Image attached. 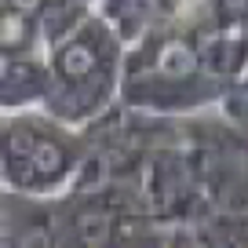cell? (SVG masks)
I'll return each mask as SVG.
<instances>
[{"label": "cell", "instance_id": "obj_10", "mask_svg": "<svg viewBox=\"0 0 248 248\" xmlns=\"http://www.w3.org/2000/svg\"><path fill=\"white\" fill-rule=\"evenodd\" d=\"M219 109H223L226 121H233L237 128H245V132H248V70L233 80V88L226 92V99L219 102Z\"/></svg>", "mask_w": 248, "mask_h": 248}, {"label": "cell", "instance_id": "obj_2", "mask_svg": "<svg viewBox=\"0 0 248 248\" xmlns=\"http://www.w3.org/2000/svg\"><path fill=\"white\" fill-rule=\"evenodd\" d=\"M124 59H128L124 37L102 11H95L70 37L47 47L51 92L44 109L73 128H88L92 121L106 117L113 106H121Z\"/></svg>", "mask_w": 248, "mask_h": 248}, {"label": "cell", "instance_id": "obj_3", "mask_svg": "<svg viewBox=\"0 0 248 248\" xmlns=\"http://www.w3.org/2000/svg\"><path fill=\"white\" fill-rule=\"evenodd\" d=\"M88 154V132L51 117L44 106L0 113V190L59 197L73 186Z\"/></svg>", "mask_w": 248, "mask_h": 248}, {"label": "cell", "instance_id": "obj_9", "mask_svg": "<svg viewBox=\"0 0 248 248\" xmlns=\"http://www.w3.org/2000/svg\"><path fill=\"white\" fill-rule=\"evenodd\" d=\"M26 51H47L37 15L0 8V55H26Z\"/></svg>", "mask_w": 248, "mask_h": 248}, {"label": "cell", "instance_id": "obj_8", "mask_svg": "<svg viewBox=\"0 0 248 248\" xmlns=\"http://www.w3.org/2000/svg\"><path fill=\"white\" fill-rule=\"evenodd\" d=\"M95 4L92 0H44L37 22H40V33H44V44H59L62 37H70L77 26H84L88 18L95 15Z\"/></svg>", "mask_w": 248, "mask_h": 248}, {"label": "cell", "instance_id": "obj_5", "mask_svg": "<svg viewBox=\"0 0 248 248\" xmlns=\"http://www.w3.org/2000/svg\"><path fill=\"white\" fill-rule=\"evenodd\" d=\"M0 245L51 248L55 245V197L0 190Z\"/></svg>", "mask_w": 248, "mask_h": 248}, {"label": "cell", "instance_id": "obj_11", "mask_svg": "<svg viewBox=\"0 0 248 248\" xmlns=\"http://www.w3.org/2000/svg\"><path fill=\"white\" fill-rule=\"evenodd\" d=\"M92 4H95V8H99V4H102V0H92Z\"/></svg>", "mask_w": 248, "mask_h": 248}, {"label": "cell", "instance_id": "obj_6", "mask_svg": "<svg viewBox=\"0 0 248 248\" xmlns=\"http://www.w3.org/2000/svg\"><path fill=\"white\" fill-rule=\"evenodd\" d=\"M51 92V62L47 51L0 55V113L37 109Z\"/></svg>", "mask_w": 248, "mask_h": 248}, {"label": "cell", "instance_id": "obj_4", "mask_svg": "<svg viewBox=\"0 0 248 248\" xmlns=\"http://www.w3.org/2000/svg\"><path fill=\"white\" fill-rule=\"evenodd\" d=\"M186 135L194 146L208 204L216 212L248 216V132L226 121L216 106L186 117Z\"/></svg>", "mask_w": 248, "mask_h": 248}, {"label": "cell", "instance_id": "obj_1", "mask_svg": "<svg viewBox=\"0 0 248 248\" xmlns=\"http://www.w3.org/2000/svg\"><path fill=\"white\" fill-rule=\"evenodd\" d=\"M230 88V80L216 77L204 66V55L186 15L128 44L121 106L135 113L197 117L204 109H216Z\"/></svg>", "mask_w": 248, "mask_h": 248}, {"label": "cell", "instance_id": "obj_7", "mask_svg": "<svg viewBox=\"0 0 248 248\" xmlns=\"http://www.w3.org/2000/svg\"><path fill=\"white\" fill-rule=\"evenodd\" d=\"M197 0H102L99 11L113 22V30L124 37V44H135L146 33L183 18Z\"/></svg>", "mask_w": 248, "mask_h": 248}]
</instances>
